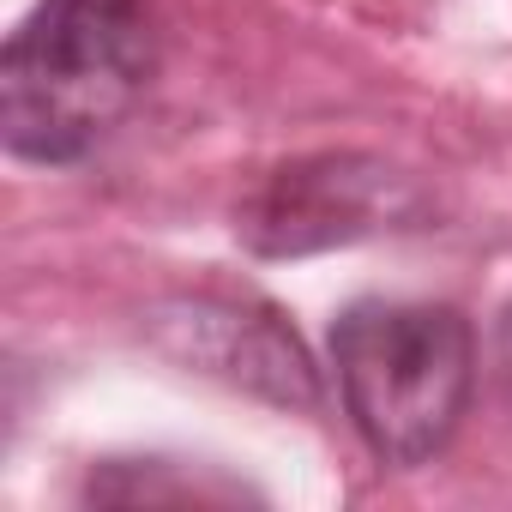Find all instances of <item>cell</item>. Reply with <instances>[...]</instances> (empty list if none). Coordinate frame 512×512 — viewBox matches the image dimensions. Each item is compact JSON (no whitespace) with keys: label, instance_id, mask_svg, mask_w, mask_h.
<instances>
[{"label":"cell","instance_id":"cell-2","mask_svg":"<svg viewBox=\"0 0 512 512\" xmlns=\"http://www.w3.org/2000/svg\"><path fill=\"white\" fill-rule=\"evenodd\" d=\"M332 368L344 410L374 458H434L476 386V338L440 302H356L332 326Z\"/></svg>","mask_w":512,"mask_h":512},{"label":"cell","instance_id":"cell-4","mask_svg":"<svg viewBox=\"0 0 512 512\" xmlns=\"http://www.w3.org/2000/svg\"><path fill=\"white\" fill-rule=\"evenodd\" d=\"M494 356H500V380H506V392H512V308L500 314V332H494Z\"/></svg>","mask_w":512,"mask_h":512},{"label":"cell","instance_id":"cell-3","mask_svg":"<svg viewBox=\"0 0 512 512\" xmlns=\"http://www.w3.org/2000/svg\"><path fill=\"white\" fill-rule=\"evenodd\" d=\"M410 211L416 193L398 169L374 157H308L278 169L253 193V205L241 211V235L260 253H308V247L374 235L380 223L392 229V217Z\"/></svg>","mask_w":512,"mask_h":512},{"label":"cell","instance_id":"cell-1","mask_svg":"<svg viewBox=\"0 0 512 512\" xmlns=\"http://www.w3.org/2000/svg\"><path fill=\"white\" fill-rule=\"evenodd\" d=\"M157 67L145 0H37L0 55V133L25 163H79Z\"/></svg>","mask_w":512,"mask_h":512}]
</instances>
